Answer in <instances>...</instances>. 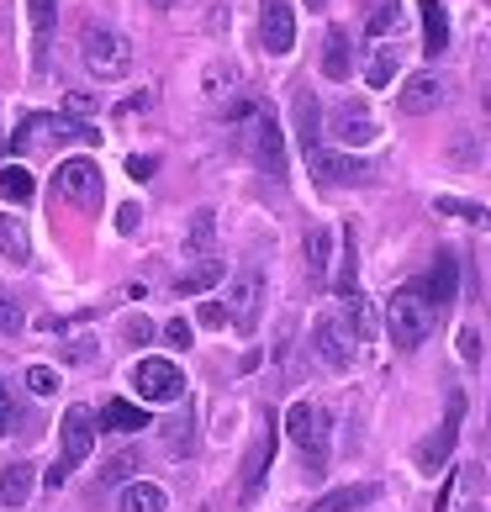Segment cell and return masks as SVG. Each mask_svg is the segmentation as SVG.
Returning <instances> with one entry per match:
<instances>
[{
	"mask_svg": "<svg viewBox=\"0 0 491 512\" xmlns=\"http://www.w3.org/2000/svg\"><path fill=\"white\" fill-rule=\"evenodd\" d=\"M433 322H439V312H433V301L423 296V280L418 286H402L386 301V333H391L396 349H418L433 333Z\"/></svg>",
	"mask_w": 491,
	"mask_h": 512,
	"instance_id": "1",
	"label": "cell"
},
{
	"mask_svg": "<svg viewBox=\"0 0 491 512\" xmlns=\"http://www.w3.org/2000/svg\"><path fill=\"white\" fill-rule=\"evenodd\" d=\"M243 122H249V132H243V143H249V159H254L270 180H286V132H280L275 106L254 101Z\"/></svg>",
	"mask_w": 491,
	"mask_h": 512,
	"instance_id": "2",
	"label": "cell"
},
{
	"mask_svg": "<svg viewBox=\"0 0 491 512\" xmlns=\"http://www.w3.org/2000/svg\"><path fill=\"white\" fill-rule=\"evenodd\" d=\"M80 59H85V69L96 74V80H122V74L132 69V43H127L122 32L90 22L80 32Z\"/></svg>",
	"mask_w": 491,
	"mask_h": 512,
	"instance_id": "3",
	"label": "cell"
},
{
	"mask_svg": "<svg viewBox=\"0 0 491 512\" xmlns=\"http://www.w3.org/2000/svg\"><path fill=\"white\" fill-rule=\"evenodd\" d=\"M286 433H291V444L307 454V465H312V470H323V460H328V439H333L328 412L317 407V402H291V407H286Z\"/></svg>",
	"mask_w": 491,
	"mask_h": 512,
	"instance_id": "4",
	"label": "cell"
},
{
	"mask_svg": "<svg viewBox=\"0 0 491 512\" xmlns=\"http://www.w3.org/2000/svg\"><path fill=\"white\" fill-rule=\"evenodd\" d=\"M90 449H96V417H90L85 407H69V412H64V454L53 460L48 486H64L74 470L90 460Z\"/></svg>",
	"mask_w": 491,
	"mask_h": 512,
	"instance_id": "5",
	"label": "cell"
},
{
	"mask_svg": "<svg viewBox=\"0 0 491 512\" xmlns=\"http://www.w3.org/2000/svg\"><path fill=\"white\" fill-rule=\"evenodd\" d=\"M132 386H138V402L169 407V402H180V396H185V370L175 365V359H138Z\"/></svg>",
	"mask_w": 491,
	"mask_h": 512,
	"instance_id": "6",
	"label": "cell"
},
{
	"mask_svg": "<svg viewBox=\"0 0 491 512\" xmlns=\"http://www.w3.org/2000/svg\"><path fill=\"white\" fill-rule=\"evenodd\" d=\"M312 349L328 370H349L354 354H360V338H354V328L344 322V312H323L312 322Z\"/></svg>",
	"mask_w": 491,
	"mask_h": 512,
	"instance_id": "7",
	"label": "cell"
},
{
	"mask_svg": "<svg viewBox=\"0 0 491 512\" xmlns=\"http://www.w3.org/2000/svg\"><path fill=\"white\" fill-rule=\"evenodd\" d=\"M101 143V132L96 127H74V122H64V117H43V111H32V117H22V127H16V138H11V148H53V143Z\"/></svg>",
	"mask_w": 491,
	"mask_h": 512,
	"instance_id": "8",
	"label": "cell"
},
{
	"mask_svg": "<svg viewBox=\"0 0 491 512\" xmlns=\"http://www.w3.org/2000/svg\"><path fill=\"white\" fill-rule=\"evenodd\" d=\"M460 423H465V391H449V407H444V423L428 433L418 444V470H444L449 454H455V439H460Z\"/></svg>",
	"mask_w": 491,
	"mask_h": 512,
	"instance_id": "9",
	"label": "cell"
},
{
	"mask_svg": "<svg viewBox=\"0 0 491 512\" xmlns=\"http://www.w3.org/2000/svg\"><path fill=\"white\" fill-rule=\"evenodd\" d=\"M59 196L69 206H80V212H96L101 196H106V175L96 159H64L59 164Z\"/></svg>",
	"mask_w": 491,
	"mask_h": 512,
	"instance_id": "10",
	"label": "cell"
},
{
	"mask_svg": "<svg viewBox=\"0 0 491 512\" xmlns=\"http://www.w3.org/2000/svg\"><path fill=\"white\" fill-rule=\"evenodd\" d=\"M307 164H312V175L323 185H370L375 180V169L365 159H354L349 148H312Z\"/></svg>",
	"mask_w": 491,
	"mask_h": 512,
	"instance_id": "11",
	"label": "cell"
},
{
	"mask_svg": "<svg viewBox=\"0 0 491 512\" xmlns=\"http://www.w3.org/2000/svg\"><path fill=\"white\" fill-rule=\"evenodd\" d=\"M264 317V275L259 270H243L233 286H228V322L238 333H254Z\"/></svg>",
	"mask_w": 491,
	"mask_h": 512,
	"instance_id": "12",
	"label": "cell"
},
{
	"mask_svg": "<svg viewBox=\"0 0 491 512\" xmlns=\"http://www.w3.org/2000/svg\"><path fill=\"white\" fill-rule=\"evenodd\" d=\"M259 43H264V53H291L296 48L291 0H259Z\"/></svg>",
	"mask_w": 491,
	"mask_h": 512,
	"instance_id": "13",
	"label": "cell"
},
{
	"mask_svg": "<svg viewBox=\"0 0 491 512\" xmlns=\"http://www.w3.org/2000/svg\"><path fill=\"white\" fill-rule=\"evenodd\" d=\"M328 132H333V148H370L381 127H375V117L365 106H338L328 117Z\"/></svg>",
	"mask_w": 491,
	"mask_h": 512,
	"instance_id": "14",
	"label": "cell"
},
{
	"mask_svg": "<svg viewBox=\"0 0 491 512\" xmlns=\"http://www.w3.org/2000/svg\"><path fill=\"white\" fill-rule=\"evenodd\" d=\"M444 96H449L444 80H439L433 69H423V74H412V80L402 85V96H396V106H402L407 117H428V111H439V106H444Z\"/></svg>",
	"mask_w": 491,
	"mask_h": 512,
	"instance_id": "15",
	"label": "cell"
},
{
	"mask_svg": "<svg viewBox=\"0 0 491 512\" xmlns=\"http://www.w3.org/2000/svg\"><path fill=\"white\" fill-rule=\"evenodd\" d=\"M27 27H32V59L43 69L53 48V27H59V0H27Z\"/></svg>",
	"mask_w": 491,
	"mask_h": 512,
	"instance_id": "16",
	"label": "cell"
},
{
	"mask_svg": "<svg viewBox=\"0 0 491 512\" xmlns=\"http://www.w3.org/2000/svg\"><path fill=\"white\" fill-rule=\"evenodd\" d=\"M455 291H460V259L439 254V259H433V275L423 280V296L433 301V312H444L449 301H455Z\"/></svg>",
	"mask_w": 491,
	"mask_h": 512,
	"instance_id": "17",
	"label": "cell"
},
{
	"mask_svg": "<svg viewBox=\"0 0 491 512\" xmlns=\"http://www.w3.org/2000/svg\"><path fill=\"white\" fill-rule=\"evenodd\" d=\"M296 143L301 154H312V148H323V106H317L312 90H296Z\"/></svg>",
	"mask_w": 491,
	"mask_h": 512,
	"instance_id": "18",
	"label": "cell"
},
{
	"mask_svg": "<svg viewBox=\"0 0 491 512\" xmlns=\"http://www.w3.org/2000/svg\"><path fill=\"white\" fill-rule=\"evenodd\" d=\"M175 407H180V412L164 423V449L175 454V460H185V454L196 449V407H191V396H180Z\"/></svg>",
	"mask_w": 491,
	"mask_h": 512,
	"instance_id": "19",
	"label": "cell"
},
{
	"mask_svg": "<svg viewBox=\"0 0 491 512\" xmlns=\"http://www.w3.org/2000/svg\"><path fill=\"white\" fill-rule=\"evenodd\" d=\"M32 486H37V470L27 465V460H11L6 470H0V507H27V497H32Z\"/></svg>",
	"mask_w": 491,
	"mask_h": 512,
	"instance_id": "20",
	"label": "cell"
},
{
	"mask_svg": "<svg viewBox=\"0 0 491 512\" xmlns=\"http://www.w3.org/2000/svg\"><path fill=\"white\" fill-rule=\"evenodd\" d=\"M307 275L317 280V286L333 280V227H312L307 233Z\"/></svg>",
	"mask_w": 491,
	"mask_h": 512,
	"instance_id": "21",
	"label": "cell"
},
{
	"mask_svg": "<svg viewBox=\"0 0 491 512\" xmlns=\"http://www.w3.org/2000/svg\"><path fill=\"white\" fill-rule=\"evenodd\" d=\"M418 16H423V53H428V59H439V53L449 48V11L439 6V0H423Z\"/></svg>",
	"mask_w": 491,
	"mask_h": 512,
	"instance_id": "22",
	"label": "cell"
},
{
	"mask_svg": "<svg viewBox=\"0 0 491 512\" xmlns=\"http://www.w3.org/2000/svg\"><path fill=\"white\" fill-rule=\"evenodd\" d=\"M0 254L11 264H27L32 259V238H27V222L16 212H0Z\"/></svg>",
	"mask_w": 491,
	"mask_h": 512,
	"instance_id": "23",
	"label": "cell"
},
{
	"mask_svg": "<svg viewBox=\"0 0 491 512\" xmlns=\"http://www.w3.org/2000/svg\"><path fill=\"white\" fill-rule=\"evenodd\" d=\"M270 460H275V428H264V433H259V444H254V454L243 460V497H254V491H259V481H264V470H270Z\"/></svg>",
	"mask_w": 491,
	"mask_h": 512,
	"instance_id": "24",
	"label": "cell"
},
{
	"mask_svg": "<svg viewBox=\"0 0 491 512\" xmlns=\"http://www.w3.org/2000/svg\"><path fill=\"white\" fill-rule=\"evenodd\" d=\"M101 428H111V433H138V428H148V412H143V402H106L101 407Z\"/></svg>",
	"mask_w": 491,
	"mask_h": 512,
	"instance_id": "25",
	"label": "cell"
},
{
	"mask_svg": "<svg viewBox=\"0 0 491 512\" xmlns=\"http://www.w3.org/2000/svg\"><path fill=\"white\" fill-rule=\"evenodd\" d=\"M122 512H169L164 486H154V481H127V486H122Z\"/></svg>",
	"mask_w": 491,
	"mask_h": 512,
	"instance_id": "26",
	"label": "cell"
},
{
	"mask_svg": "<svg viewBox=\"0 0 491 512\" xmlns=\"http://www.w3.org/2000/svg\"><path fill=\"white\" fill-rule=\"evenodd\" d=\"M349 69H354V53H349V32H328L323 37V74L328 80H349Z\"/></svg>",
	"mask_w": 491,
	"mask_h": 512,
	"instance_id": "27",
	"label": "cell"
},
{
	"mask_svg": "<svg viewBox=\"0 0 491 512\" xmlns=\"http://www.w3.org/2000/svg\"><path fill=\"white\" fill-rule=\"evenodd\" d=\"M201 90H206V101L228 106V101L238 96V64H206V74H201Z\"/></svg>",
	"mask_w": 491,
	"mask_h": 512,
	"instance_id": "28",
	"label": "cell"
},
{
	"mask_svg": "<svg viewBox=\"0 0 491 512\" xmlns=\"http://www.w3.org/2000/svg\"><path fill=\"white\" fill-rule=\"evenodd\" d=\"M217 238V217L212 212H191V227H185V259H206Z\"/></svg>",
	"mask_w": 491,
	"mask_h": 512,
	"instance_id": "29",
	"label": "cell"
},
{
	"mask_svg": "<svg viewBox=\"0 0 491 512\" xmlns=\"http://www.w3.org/2000/svg\"><path fill=\"white\" fill-rule=\"evenodd\" d=\"M217 280H222V259L206 254V259H196L191 270L180 275V291H185V296H206V291L217 286Z\"/></svg>",
	"mask_w": 491,
	"mask_h": 512,
	"instance_id": "30",
	"label": "cell"
},
{
	"mask_svg": "<svg viewBox=\"0 0 491 512\" xmlns=\"http://www.w3.org/2000/svg\"><path fill=\"white\" fill-rule=\"evenodd\" d=\"M32 191H37V180L27 175L22 164H6V169H0V201H6V206L32 201Z\"/></svg>",
	"mask_w": 491,
	"mask_h": 512,
	"instance_id": "31",
	"label": "cell"
},
{
	"mask_svg": "<svg viewBox=\"0 0 491 512\" xmlns=\"http://www.w3.org/2000/svg\"><path fill=\"white\" fill-rule=\"evenodd\" d=\"M365 502H375V486H338V491H328L323 502H312V512H354Z\"/></svg>",
	"mask_w": 491,
	"mask_h": 512,
	"instance_id": "32",
	"label": "cell"
},
{
	"mask_svg": "<svg viewBox=\"0 0 491 512\" xmlns=\"http://www.w3.org/2000/svg\"><path fill=\"white\" fill-rule=\"evenodd\" d=\"M360 291V259H354V233H344V259H338L333 275V296H354Z\"/></svg>",
	"mask_w": 491,
	"mask_h": 512,
	"instance_id": "33",
	"label": "cell"
},
{
	"mask_svg": "<svg viewBox=\"0 0 491 512\" xmlns=\"http://www.w3.org/2000/svg\"><path fill=\"white\" fill-rule=\"evenodd\" d=\"M338 301H344V322H349V328H354V338H360V344H365V338L375 333V317H370V301H365L360 291H354V296H338Z\"/></svg>",
	"mask_w": 491,
	"mask_h": 512,
	"instance_id": "34",
	"label": "cell"
},
{
	"mask_svg": "<svg viewBox=\"0 0 491 512\" xmlns=\"http://www.w3.org/2000/svg\"><path fill=\"white\" fill-rule=\"evenodd\" d=\"M138 465H143V454L132 449V444H127V449H117V454L106 460V470H101V486H122V481H127Z\"/></svg>",
	"mask_w": 491,
	"mask_h": 512,
	"instance_id": "35",
	"label": "cell"
},
{
	"mask_svg": "<svg viewBox=\"0 0 491 512\" xmlns=\"http://www.w3.org/2000/svg\"><path fill=\"white\" fill-rule=\"evenodd\" d=\"M396 22H402V6H396V0H375L365 32H370V37H386V32H396Z\"/></svg>",
	"mask_w": 491,
	"mask_h": 512,
	"instance_id": "36",
	"label": "cell"
},
{
	"mask_svg": "<svg viewBox=\"0 0 491 512\" xmlns=\"http://www.w3.org/2000/svg\"><path fill=\"white\" fill-rule=\"evenodd\" d=\"M365 80H370V90H386V85L396 80V53H391V48H381V53L365 64Z\"/></svg>",
	"mask_w": 491,
	"mask_h": 512,
	"instance_id": "37",
	"label": "cell"
},
{
	"mask_svg": "<svg viewBox=\"0 0 491 512\" xmlns=\"http://www.w3.org/2000/svg\"><path fill=\"white\" fill-rule=\"evenodd\" d=\"M433 206H439L444 217H460V222H486V217H491L486 206H476V201H455V196H439Z\"/></svg>",
	"mask_w": 491,
	"mask_h": 512,
	"instance_id": "38",
	"label": "cell"
},
{
	"mask_svg": "<svg viewBox=\"0 0 491 512\" xmlns=\"http://www.w3.org/2000/svg\"><path fill=\"white\" fill-rule=\"evenodd\" d=\"M16 428H22V412H16V396H11V386L0 381V439H11Z\"/></svg>",
	"mask_w": 491,
	"mask_h": 512,
	"instance_id": "39",
	"label": "cell"
},
{
	"mask_svg": "<svg viewBox=\"0 0 491 512\" xmlns=\"http://www.w3.org/2000/svg\"><path fill=\"white\" fill-rule=\"evenodd\" d=\"M27 391L32 396H53V391H59V370H53V365H32L27 370Z\"/></svg>",
	"mask_w": 491,
	"mask_h": 512,
	"instance_id": "40",
	"label": "cell"
},
{
	"mask_svg": "<svg viewBox=\"0 0 491 512\" xmlns=\"http://www.w3.org/2000/svg\"><path fill=\"white\" fill-rule=\"evenodd\" d=\"M22 301L16 296H0V333H22Z\"/></svg>",
	"mask_w": 491,
	"mask_h": 512,
	"instance_id": "41",
	"label": "cell"
},
{
	"mask_svg": "<svg viewBox=\"0 0 491 512\" xmlns=\"http://www.w3.org/2000/svg\"><path fill=\"white\" fill-rule=\"evenodd\" d=\"M111 222H117V233H122V238H132V233L143 227V206H138V201L117 206V217H111Z\"/></svg>",
	"mask_w": 491,
	"mask_h": 512,
	"instance_id": "42",
	"label": "cell"
},
{
	"mask_svg": "<svg viewBox=\"0 0 491 512\" xmlns=\"http://www.w3.org/2000/svg\"><path fill=\"white\" fill-rule=\"evenodd\" d=\"M164 338H169V349H191V322H185V317H169V322H164Z\"/></svg>",
	"mask_w": 491,
	"mask_h": 512,
	"instance_id": "43",
	"label": "cell"
},
{
	"mask_svg": "<svg viewBox=\"0 0 491 512\" xmlns=\"http://www.w3.org/2000/svg\"><path fill=\"white\" fill-rule=\"evenodd\" d=\"M196 317H201V328H222V322H228V307H222V301H201Z\"/></svg>",
	"mask_w": 491,
	"mask_h": 512,
	"instance_id": "44",
	"label": "cell"
},
{
	"mask_svg": "<svg viewBox=\"0 0 491 512\" xmlns=\"http://www.w3.org/2000/svg\"><path fill=\"white\" fill-rule=\"evenodd\" d=\"M455 344H460V359H465V365H476V359H481V338H476V328H460Z\"/></svg>",
	"mask_w": 491,
	"mask_h": 512,
	"instance_id": "45",
	"label": "cell"
},
{
	"mask_svg": "<svg viewBox=\"0 0 491 512\" xmlns=\"http://www.w3.org/2000/svg\"><path fill=\"white\" fill-rule=\"evenodd\" d=\"M122 333L132 338V344H148V338H154V322H148V317H127Z\"/></svg>",
	"mask_w": 491,
	"mask_h": 512,
	"instance_id": "46",
	"label": "cell"
},
{
	"mask_svg": "<svg viewBox=\"0 0 491 512\" xmlns=\"http://www.w3.org/2000/svg\"><path fill=\"white\" fill-rule=\"evenodd\" d=\"M127 175H132V180H154V159H148V154H132V159H127Z\"/></svg>",
	"mask_w": 491,
	"mask_h": 512,
	"instance_id": "47",
	"label": "cell"
},
{
	"mask_svg": "<svg viewBox=\"0 0 491 512\" xmlns=\"http://www.w3.org/2000/svg\"><path fill=\"white\" fill-rule=\"evenodd\" d=\"M64 354L74 359V365H90V359H96V344H90V338H80V344H69Z\"/></svg>",
	"mask_w": 491,
	"mask_h": 512,
	"instance_id": "48",
	"label": "cell"
},
{
	"mask_svg": "<svg viewBox=\"0 0 491 512\" xmlns=\"http://www.w3.org/2000/svg\"><path fill=\"white\" fill-rule=\"evenodd\" d=\"M64 111H69V117H74V111L85 117V111H96V96H85V90H74V96L64 101Z\"/></svg>",
	"mask_w": 491,
	"mask_h": 512,
	"instance_id": "49",
	"label": "cell"
},
{
	"mask_svg": "<svg viewBox=\"0 0 491 512\" xmlns=\"http://www.w3.org/2000/svg\"><path fill=\"white\" fill-rule=\"evenodd\" d=\"M481 85H486V90H481V101H486V117H491V74H486Z\"/></svg>",
	"mask_w": 491,
	"mask_h": 512,
	"instance_id": "50",
	"label": "cell"
},
{
	"mask_svg": "<svg viewBox=\"0 0 491 512\" xmlns=\"http://www.w3.org/2000/svg\"><path fill=\"white\" fill-rule=\"evenodd\" d=\"M307 11H328V0H307Z\"/></svg>",
	"mask_w": 491,
	"mask_h": 512,
	"instance_id": "51",
	"label": "cell"
},
{
	"mask_svg": "<svg viewBox=\"0 0 491 512\" xmlns=\"http://www.w3.org/2000/svg\"><path fill=\"white\" fill-rule=\"evenodd\" d=\"M154 6H175V0H154Z\"/></svg>",
	"mask_w": 491,
	"mask_h": 512,
	"instance_id": "52",
	"label": "cell"
}]
</instances>
